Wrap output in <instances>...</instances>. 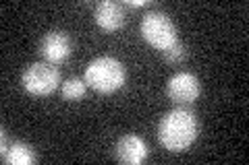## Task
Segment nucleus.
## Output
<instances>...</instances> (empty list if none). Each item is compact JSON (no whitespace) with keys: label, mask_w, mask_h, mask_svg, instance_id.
I'll return each mask as SVG.
<instances>
[{"label":"nucleus","mask_w":249,"mask_h":165,"mask_svg":"<svg viewBox=\"0 0 249 165\" xmlns=\"http://www.w3.org/2000/svg\"><path fill=\"white\" fill-rule=\"evenodd\" d=\"M197 118L191 109L175 107L158 124V140L170 153L187 151L197 138Z\"/></svg>","instance_id":"obj_1"},{"label":"nucleus","mask_w":249,"mask_h":165,"mask_svg":"<svg viewBox=\"0 0 249 165\" xmlns=\"http://www.w3.org/2000/svg\"><path fill=\"white\" fill-rule=\"evenodd\" d=\"M127 81V70L123 62L112 56H100L85 68V83L98 93H114Z\"/></svg>","instance_id":"obj_2"},{"label":"nucleus","mask_w":249,"mask_h":165,"mask_svg":"<svg viewBox=\"0 0 249 165\" xmlns=\"http://www.w3.org/2000/svg\"><path fill=\"white\" fill-rule=\"evenodd\" d=\"M139 31H142V37L152 48L162 50V52L170 48L175 42H178L175 23L170 21L168 15L160 13V11L145 13L142 19V25H139Z\"/></svg>","instance_id":"obj_3"},{"label":"nucleus","mask_w":249,"mask_h":165,"mask_svg":"<svg viewBox=\"0 0 249 165\" xmlns=\"http://www.w3.org/2000/svg\"><path fill=\"white\" fill-rule=\"evenodd\" d=\"M21 83H23V89L29 95L48 97L58 89L60 73L50 62H34V64H29L25 68V73L21 76Z\"/></svg>","instance_id":"obj_4"},{"label":"nucleus","mask_w":249,"mask_h":165,"mask_svg":"<svg viewBox=\"0 0 249 165\" xmlns=\"http://www.w3.org/2000/svg\"><path fill=\"white\" fill-rule=\"evenodd\" d=\"M73 52V42L65 31H48L40 42V54L50 64H60Z\"/></svg>","instance_id":"obj_5"},{"label":"nucleus","mask_w":249,"mask_h":165,"mask_svg":"<svg viewBox=\"0 0 249 165\" xmlns=\"http://www.w3.org/2000/svg\"><path fill=\"white\" fill-rule=\"evenodd\" d=\"M199 78L191 73H178L168 81V97L178 105H189L199 97Z\"/></svg>","instance_id":"obj_6"},{"label":"nucleus","mask_w":249,"mask_h":165,"mask_svg":"<svg viewBox=\"0 0 249 165\" xmlns=\"http://www.w3.org/2000/svg\"><path fill=\"white\" fill-rule=\"evenodd\" d=\"M116 159L124 165H139L147 159V145L142 136L124 135L116 143Z\"/></svg>","instance_id":"obj_7"},{"label":"nucleus","mask_w":249,"mask_h":165,"mask_svg":"<svg viewBox=\"0 0 249 165\" xmlns=\"http://www.w3.org/2000/svg\"><path fill=\"white\" fill-rule=\"evenodd\" d=\"M96 23L104 31H119L123 25H124V11L121 4L112 2V0H104L96 6Z\"/></svg>","instance_id":"obj_8"},{"label":"nucleus","mask_w":249,"mask_h":165,"mask_svg":"<svg viewBox=\"0 0 249 165\" xmlns=\"http://www.w3.org/2000/svg\"><path fill=\"white\" fill-rule=\"evenodd\" d=\"M2 159L11 165H31L36 163L37 155L27 143H21V140H15V143L6 149V153L2 155Z\"/></svg>","instance_id":"obj_9"},{"label":"nucleus","mask_w":249,"mask_h":165,"mask_svg":"<svg viewBox=\"0 0 249 165\" xmlns=\"http://www.w3.org/2000/svg\"><path fill=\"white\" fill-rule=\"evenodd\" d=\"M85 91H88V83L73 76V78H69V81L62 83L60 95L65 101H79V99L85 97Z\"/></svg>","instance_id":"obj_10"},{"label":"nucleus","mask_w":249,"mask_h":165,"mask_svg":"<svg viewBox=\"0 0 249 165\" xmlns=\"http://www.w3.org/2000/svg\"><path fill=\"white\" fill-rule=\"evenodd\" d=\"M164 58L168 62H173V64H178V62H183L185 60V48H183V44L181 42H175L170 48L164 50Z\"/></svg>","instance_id":"obj_11"},{"label":"nucleus","mask_w":249,"mask_h":165,"mask_svg":"<svg viewBox=\"0 0 249 165\" xmlns=\"http://www.w3.org/2000/svg\"><path fill=\"white\" fill-rule=\"evenodd\" d=\"M124 4L131 9H139V6H145V0H124Z\"/></svg>","instance_id":"obj_12"}]
</instances>
